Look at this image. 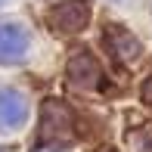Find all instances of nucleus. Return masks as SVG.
<instances>
[{
    "instance_id": "6",
    "label": "nucleus",
    "mask_w": 152,
    "mask_h": 152,
    "mask_svg": "<svg viewBox=\"0 0 152 152\" xmlns=\"http://www.w3.org/2000/svg\"><path fill=\"white\" fill-rule=\"evenodd\" d=\"M106 44H109V50H112V56L118 62H134L140 56V40L127 28H121V25H109L106 28Z\"/></svg>"
},
{
    "instance_id": "3",
    "label": "nucleus",
    "mask_w": 152,
    "mask_h": 152,
    "mask_svg": "<svg viewBox=\"0 0 152 152\" xmlns=\"http://www.w3.org/2000/svg\"><path fill=\"white\" fill-rule=\"evenodd\" d=\"M31 34L22 25H0V65H16L28 56Z\"/></svg>"
},
{
    "instance_id": "5",
    "label": "nucleus",
    "mask_w": 152,
    "mask_h": 152,
    "mask_svg": "<svg viewBox=\"0 0 152 152\" xmlns=\"http://www.w3.org/2000/svg\"><path fill=\"white\" fill-rule=\"evenodd\" d=\"M28 118V99L12 87H0V130H16Z\"/></svg>"
},
{
    "instance_id": "4",
    "label": "nucleus",
    "mask_w": 152,
    "mask_h": 152,
    "mask_svg": "<svg viewBox=\"0 0 152 152\" xmlns=\"http://www.w3.org/2000/svg\"><path fill=\"white\" fill-rule=\"evenodd\" d=\"M87 16H90L87 0H65V3H59L56 10L50 12V22H53V28L62 31V34H78L87 25Z\"/></svg>"
},
{
    "instance_id": "7",
    "label": "nucleus",
    "mask_w": 152,
    "mask_h": 152,
    "mask_svg": "<svg viewBox=\"0 0 152 152\" xmlns=\"http://www.w3.org/2000/svg\"><path fill=\"white\" fill-rule=\"evenodd\" d=\"M143 102L152 106V78H146V84H143Z\"/></svg>"
},
{
    "instance_id": "2",
    "label": "nucleus",
    "mask_w": 152,
    "mask_h": 152,
    "mask_svg": "<svg viewBox=\"0 0 152 152\" xmlns=\"http://www.w3.org/2000/svg\"><path fill=\"white\" fill-rule=\"evenodd\" d=\"M65 78L75 90H96L102 84V68L87 50H78L72 59H68V68H65Z\"/></svg>"
},
{
    "instance_id": "1",
    "label": "nucleus",
    "mask_w": 152,
    "mask_h": 152,
    "mask_svg": "<svg viewBox=\"0 0 152 152\" xmlns=\"http://www.w3.org/2000/svg\"><path fill=\"white\" fill-rule=\"evenodd\" d=\"M72 112H68L65 102L59 99H47L44 109H40V143L47 146V152L65 146L68 140H72ZM37 146V149H44Z\"/></svg>"
}]
</instances>
